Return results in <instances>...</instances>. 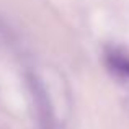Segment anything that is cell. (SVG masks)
<instances>
[{
    "instance_id": "6da1fadb",
    "label": "cell",
    "mask_w": 129,
    "mask_h": 129,
    "mask_svg": "<svg viewBox=\"0 0 129 129\" xmlns=\"http://www.w3.org/2000/svg\"><path fill=\"white\" fill-rule=\"evenodd\" d=\"M105 62H106L108 70L118 79H129V54L119 49H111L106 52Z\"/></svg>"
}]
</instances>
